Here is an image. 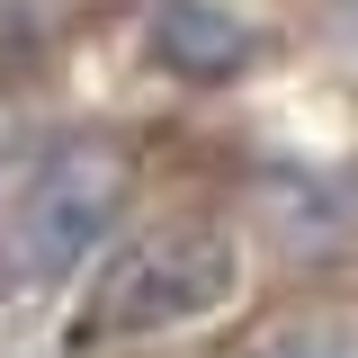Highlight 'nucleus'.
I'll return each mask as SVG.
<instances>
[{
	"label": "nucleus",
	"mask_w": 358,
	"mask_h": 358,
	"mask_svg": "<svg viewBox=\"0 0 358 358\" xmlns=\"http://www.w3.org/2000/svg\"><path fill=\"white\" fill-rule=\"evenodd\" d=\"M134 152L126 143H63L54 162L0 197V296H36L90 260V242L126 215Z\"/></svg>",
	"instance_id": "f257e3e1"
},
{
	"label": "nucleus",
	"mask_w": 358,
	"mask_h": 358,
	"mask_svg": "<svg viewBox=\"0 0 358 358\" xmlns=\"http://www.w3.org/2000/svg\"><path fill=\"white\" fill-rule=\"evenodd\" d=\"M233 287H242V251H233L224 224H162V233L126 242L117 260L90 278V305L72 313V350L179 331L197 313L233 305Z\"/></svg>",
	"instance_id": "f03ea898"
},
{
	"label": "nucleus",
	"mask_w": 358,
	"mask_h": 358,
	"mask_svg": "<svg viewBox=\"0 0 358 358\" xmlns=\"http://www.w3.org/2000/svg\"><path fill=\"white\" fill-rule=\"evenodd\" d=\"M152 63L179 81H242L260 63V36L224 0H162L152 9Z\"/></svg>",
	"instance_id": "7ed1b4c3"
}]
</instances>
